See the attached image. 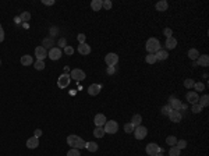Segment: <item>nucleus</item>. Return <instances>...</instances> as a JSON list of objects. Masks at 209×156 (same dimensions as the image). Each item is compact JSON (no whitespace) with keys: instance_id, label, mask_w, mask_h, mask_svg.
<instances>
[{"instance_id":"nucleus-1","label":"nucleus","mask_w":209,"mask_h":156,"mask_svg":"<svg viewBox=\"0 0 209 156\" xmlns=\"http://www.w3.org/2000/svg\"><path fill=\"white\" fill-rule=\"evenodd\" d=\"M67 144L74 149H82L85 148V141L78 135H69L67 137Z\"/></svg>"},{"instance_id":"nucleus-2","label":"nucleus","mask_w":209,"mask_h":156,"mask_svg":"<svg viewBox=\"0 0 209 156\" xmlns=\"http://www.w3.org/2000/svg\"><path fill=\"white\" fill-rule=\"evenodd\" d=\"M146 50H148V53H152L155 54L156 52H159L160 50V42H159V39H156V38H149L148 41H146Z\"/></svg>"},{"instance_id":"nucleus-3","label":"nucleus","mask_w":209,"mask_h":156,"mask_svg":"<svg viewBox=\"0 0 209 156\" xmlns=\"http://www.w3.org/2000/svg\"><path fill=\"white\" fill-rule=\"evenodd\" d=\"M103 128H105V133L106 134H116L118 131V124H117V121L110 120V121H106V124L103 126Z\"/></svg>"},{"instance_id":"nucleus-4","label":"nucleus","mask_w":209,"mask_h":156,"mask_svg":"<svg viewBox=\"0 0 209 156\" xmlns=\"http://www.w3.org/2000/svg\"><path fill=\"white\" fill-rule=\"evenodd\" d=\"M146 135H148V130L145 128L144 126H138L134 128V137L137 139H144Z\"/></svg>"},{"instance_id":"nucleus-5","label":"nucleus","mask_w":209,"mask_h":156,"mask_svg":"<svg viewBox=\"0 0 209 156\" xmlns=\"http://www.w3.org/2000/svg\"><path fill=\"white\" fill-rule=\"evenodd\" d=\"M70 81H71V78H70L69 74H61L60 77H59V80H57V87L59 88H67L70 85Z\"/></svg>"},{"instance_id":"nucleus-6","label":"nucleus","mask_w":209,"mask_h":156,"mask_svg":"<svg viewBox=\"0 0 209 156\" xmlns=\"http://www.w3.org/2000/svg\"><path fill=\"white\" fill-rule=\"evenodd\" d=\"M105 61H106V64L109 66V67H114L118 61V56L116 53H107L106 56H105Z\"/></svg>"},{"instance_id":"nucleus-7","label":"nucleus","mask_w":209,"mask_h":156,"mask_svg":"<svg viewBox=\"0 0 209 156\" xmlns=\"http://www.w3.org/2000/svg\"><path fill=\"white\" fill-rule=\"evenodd\" d=\"M70 78L75 80L77 82H78V81H84L85 80V72H84L82 70H80V69H74L71 71V74H70Z\"/></svg>"},{"instance_id":"nucleus-8","label":"nucleus","mask_w":209,"mask_h":156,"mask_svg":"<svg viewBox=\"0 0 209 156\" xmlns=\"http://www.w3.org/2000/svg\"><path fill=\"white\" fill-rule=\"evenodd\" d=\"M145 151H146V153H148L149 156H155L156 153L160 152V148L156 144H153V142H151V144L146 145V148H145Z\"/></svg>"},{"instance_id":"nucleus-9","label":"nucleus","mask_w":209,"mask_h":156,"mask_svg":"<svg viewBox=\"0 0 209 156\" xmlns=\"http://www.w3.org/2000/svg\"><path fill=\"white\" fill-rule=\"evenodd\" d=\"M48 56L50 57V60H59L61 57V49L60 47H52V49L49 50Z\"/></svg>"},{"instance_id":"nucleus-10","label":"nucleus","mask_w":209,"mask_h":156,"mask_svg":"<svg viewBox=\"0 0 209 156\" xmlns=\"http://www.w3.org/2000/svg\"><path fill=\"white\" fill-rule=\"evenodd\" d=\"M35 56H36L38 60H45V57L48 56V52H46V49L43 46H38V47L35 49Z\"/></svg>"},{"instance_id":"nucleus-11","label":"nucleus","mask_w":209,"mask_h":156,"mask_svg":"<svg viewBox=\"0 0 209 156\" xmlns=\"http://www.w3.org/2000/svg\"><path fill=\"white\" fill-rule=\"evenodd\" d=\"M100 89H102V87L99 84H92V85H89V88H88V93L91 96H96L100 93Z\"/></svg>"},{"instance_id":"nucleus-12","label":"nucleus","mask_w":209,"mask_h":156,"mask_svg":"<svg viewBox=\"0 0 209 156\" xmlns=\"http://www.w3.org/2000/svg\"><path fill=\"white\" fill-rule=\"evenodd\" d=\"M169 118L171 123H180L181 121V113L179 110H171L169 113Z\"/></svg>"},{"instance_id":"nucleus-13","label":"nucleus","mask_w":209,"mask_h":156,"mask_svg":"<svg viewBox=\"0 0 209 156\" xmlns=\"http://www.w3.org/2000/svg\"><path fill=\"white\" fill-rule=\"evenodd\" d=\"M106 117H105V114H96L95 116V120H94V123H95V126L96 127H103L105 124H106Z\"/></svg>"},{"instance_id":"nucleus-14","label":"nucleus","mask_w":209,"mask_h":156,"mask_svg":"<svg viewBox=\"0 0 209 156\" xmlns=\"http://www.w3.org/2000/svg\"><path fill=\"white\" fill-rule=\"evenodd\" d=\"M78 53L82 54V56L89 54L91 53V46L87 45V43H81V45H78Z\"/></svg>"},{"instance_id":"nucleus-15","label":"nucleus","mask_w":209,"mask_h":156,"mask_svg":"<svg viewBox=\"0 0 209 156\" xmlns=\"http://www.w3.org/2000/svg\"><path fill=\"white\" fill-rule=\"evenodd\" d=\"M186 98H187V102L191 103V105H195V103H198V99H199V96H198L197 92H188Z\"/></svg>"},{"instance_id":"nucleus-16","label":"nucleus","mask_w":209,"mask_h":156,"mask_svg":"<svg viewBox=\"0 0 209 156\" xmlns=\"http://www.w3.org/2000/svg\"><path fill=\"white\" fill-rule=\"evenodd\" d=\"M164 46H166V50L174 49L176 46H177V39L173 38V36H170V38H166V43H164Z\"/></svg>"},{"instance_id":"nucleus-17","label":"nucleus","mask_w":209,"mask_h":156,"mask_svg":"<svg viewBox=\"0 0 209 156\" xmlns=\"http://www.w3.org/2000/svg\"><path fill=\"white\" fill-rule=\"evenodd\" d=\"M181 106H183L181 100H179V99H174V98L171 96V99H170V107H171V110H179V112H180V109H181Z\"/></svg>"},{"instance_id":"nucleus-18","label":"nucleus","mask_w":209,"mask_h":156,"mask_svg":"<svg viewBox=\"0 0 209 156\" xmlns=\"http://www.w3.org/2000/svg\"><path fill=\"white\" fill-rule=\"evenodd\" d=\"M38 146H39V139L36 137H31L27 141V148L35 149V148H38Z\"/></svg>"},{"instance_id":"nucleus-19","label":"nucleus","mask_w":209,"mask_h":156,"mask_svg":"<svg viewBox=\"0 0 209 156\" xmlns=\"http://www.w3.org/2000/svg\"><path fill=\"white\" fill-rule=\"evenodd\" d=\"M155 7L158 11H166L167 8H169V3H167L166 0H160V2H158L155 4Z\"/></svg>"},{"instance_id":"nucleus-20","label":"nucleus","mask_w":209,"mask_h":156,"mask_svg":"<svg viewBox=\"0 0 209 156\" xmlns=\"http://www.w3.org/2000/svg\"><path fill=\"white\" fill-rule=\"evenodd\" d=\"M198 64L201 66V67H208L209 66V56L208 54H202V56L198 57Z\"/></svg>"},{"instance_id":"nucleus-21","label":"nucleus","mask_w":209,"mask_h":156,"mask_svg":"<svg viewBox=\"0 0 209 156\" xmlns=\"http://www.w3.org/2000/svg\"><path fill=\"white\" fill-rule=\"evenodd\" d=\"M20 61H21V64L23 66H31L32 63H34V59H32V56H29V54H24Z\"/></svg>"},{"instance_id":"nucleus-22","label":"nucleus","mask_w":209,"mask_h":156,"mask_svg":"<svg viewBox=\"0 0 209 156\" xmlns=\"http://www.w3.org/2000/svg\"><path fill=\"white\" fill-rule=\"evenodd\" d=\"M155 56H156V60H166L167 57H169V53H167V50L160 49L159 52H156L155 53Z\"/></svg>"},{"instance_id":"nucleus-23","label":"nucleus","mask_w":209,"mask_h":156,"mask_svg":"<svg viewBox=\"0 0 209 156\" xmlns=\"http://www.w3.org/2000/svg\"><path fill=\"white\" fill-rule=\"evenodd\" d=\"M91 8L94 11H100V8H102V0H92Z\"/></svg>"},{"instance_id":"nucleus-24","label":"nucleus","mask_w":209,"mask_h":156,"mask_svg":"<svg viewBox=\"0 0 209 156\" xmlns=\"http://www.w3.org/2000/svg\"><path fill=\"white\" fill-rule=\"evenodd\" d=\"M141 121H142V117H141L140 114H134L133 118H131V124H133L134 127L141 126Z\"/></svg>"},{"instance_id":"nucleus-25","label":"nucleus","mask_w":209,"mask_h":156,"mask_svg":"<svg viewBox=\"0 0 209 156\" xmlns=\"http://www.w3.org/2000/svg\"><path fill=\"white\" fill-rule=\"evenodd\" d=\"M85 148H87L89 152H96V151H98V144H96V142H85Z\"/></svg>"},{"instance_id":"nucleus-26","label":"nucleus","mask_w":209,"mask_h":156,"mask_svg":"<svg viewBox=\"0 0 209 156\" xmlns=\"http://www.w3.org/2000/svg\"><path fill=\"white\" fill-rule=\"evenodd\" d=\"M198 105L202 107H206L209 105V96L208 95H204L201 99H198Z\"/></svg>"},{"instance_id":"nucleus-27","label":"nucleus","mask_w":209,"mask_h":156,"mask_svg":"<svg viewBox=\"0 0 209 156\" xmlns=\"http://www.w3.org/2000/svg\"><path fill=\"white\" fill-rule=\"evenodd\" d=\"M105 134L106 133H105V128H103V127H96L95 131H94V135H95L96 138H102Z\"/></svg>"},{"instance_id":"nucleus-28","label":"nucleus","mask_w":209,"mask_h":156,"mask_svg":"<svg viewBox=\"0 0 209 156\" xmlns=\"http://www.w3.org/2000/svg\"><path fill=\"white\" fill-rule=\"evenodd\" d=\"M188 57H190L191 60H198V57H199L198 50L197 49H190L188 50Z\"/></svg>"},{"instance_id":"nucleus-29","label":"nucleus","mask_w":209,"mask_h":156,"mask_svg":"<svg viewBox=\"0 0 209 156\" xmlns=\"http://www.w3.org/2000/svg\"><path fill=\"white\" fill-rule=\"evenodd\" d=\"M145 61L148 63V64H153V63H156V56L155 54H152V53H148L146 54V57H145Z\"/></svg>"},{"instance_id":"nucleus-30","label":"nucleus","mask_w":209,"mask_h":156,"mask_svg":"<svg viewBox=\"0 0 209 156\" xmlns=\"http://www.w3.org/2000/svg\"><path fill=\"white\" fill-rule=\"evenodd\" d=\"M166 144L170 145V146H176V144H177V138L174 137V135H170V137L166 138Z\"/></svg>"},{"instance_id":"nucleus-31","label":"nucleus","mask_w":209,"mask_h":156,"mask_svg":"<svg viewBox=\"0 0 209 156\" xmlns=\"http://www.w3.org/2000/svg\"><path fill=\"white\" fill-rule=\"evenodd\" d=\"M34 67L38 70V71H41V70H43L46 67L45 61H43V60H36V61H35V64H34Z\"/></svg>"},{"instance_id":"nucleus-32","label":"nucleus","mask_w":209,"mask_h":156,"mask_svg":"<svg viewBox=\"0 0 209 156\" xmlns=\"http://www.w3.org/2000/svg\"><path fill=\"white\" fill-rule=\"evenodd\" d=\"M176 148L177 149H184V148H187V141L186 139H180V141H177V144H176Z\"/></svg>"},{"instance_id":"nucleus-33","label":"nucleus","mask_w":209,"mask_h":156,"mask_svg":"<svg viewBox=\"0 0 209 156\" xmlns=\"http://www.w3.org/2000/svg\"><path fill=\"white\" fill-rule=\"evenodd\" d=\"M194 80H191V78H187L186 81H184V87L187 88V89H191V88H194Z\"/></svg>"},{"instance_id":"nucleus-34","label":"nucleus","mask_w":209,"mask_h":156,"mask_svg":"<svg viewBox=\"0 0 209 156\" xmlns=\"http://www.w3.org/2000/svg\"><path fill=\"white\" fill-rule=\"evenodd\" d=\"M20 20H21V21H24V23H25V21H29V20H31V14L28 11L21 13V15H20Z\"/></svg>"},{"instance_id":"nucleus-35","label":"nucleus","mask_w":209,"mask_h":156,"mask_svg":"<svg viewBox=\"0 0 209 156\" xmlns=\"http://www.w3.org/2000/svg\"><path fill=\"white\" fill-rule=\"evenodd\" d=\"M134 128H135V127H134L131 123H127V124L124 126V131L127 134H133L134 133Z\"/></svg>"},{"instance_id":"nucleus-36","label":"nucleus","mask_w":209,"mask_h":156,"mask_svg":"<svg viewBox=\"0 0 209 156\" xmlns=\"http://www.w3.org/2000/svg\"><path fill=\"white\" fill-rule=\"evenodd\" d=\"M112 6H113L112 0H103V2H102V7H103V8H106V10H110Z\"/></svg>"},{"instance_id":"nucleus-37","label":"nucleus","mask_w":209,"mask_h":156,"mask_svg":"<svg viewBox=\"0 0 209 156\" xmlns=\"http://www.w3.org/2000/svg\"><path fill=\"white\" fill-rule=\"evenodd\" d=\"M169 155L170 156H180V149H177L176 146H171L170 151H169Z\"/></svg>"},{"instance_id":"nucleus-38","label":"nucleus","mask_w":209,"mask_h":156,"mask_svg":"<svg viewBox=\"0 0 209 156\" xmlns=\"http://www.w3.org/2000/svg\"><path fill=\"white\" fill-rule=\"evenodd\" d=\"M67 156H81V155H80V149L71 148L69 152H67Z\"/></svg>"},{"instance_id":"nucleus-39","label":"nucleus","mask_w":209,"mask_h":156,"mask_svg":"<svg viewBox=\"0 0 209 156\" xmlns=\"http://www.w3.org/2000/svg\"><path fill=\"white\" fill-rule=\"evenodd\" d=\"M202 109H204V107L199 106L198 103H195V105H192V109H191V112H192V113H201Z\"/></svg>"},{"instance_id":"nucleus-40","label":"nucleus","mask_w":209,"mask_h":156,"mask_svg":"<svg viewBox=\"0 0 209 156\" xmlns=\"http://www.w3.org/2000/svg\"><path fill=\"white\" fill-rule=\"evenodd\" d=\"M194 88L197 89L198 92H201V91H204V89H205V85L202 84V82H195V84H194Z\"/></svg>"},{"instance_id":"nucleus-41","label":"nucleus","mask_w":209,"mask_h":156,"mask_svg":"<svg viewBox=\"0 0 209 156\" xmlns=\"http://www.w3.org/2000/svg\"><path fill=\"white\" fill-rule=\"evenodd\" d=\"M171 112V107H170V105H166V106H163L162 107V113L164 114V116H169V113Z\"/></svg>"},{"instance_id":"nucleus-42","label":"nucleus","mask_w":209,"mask_h":156,"mask_svg":"<svg viewBox=\"0 0 209 156\" xmlns=\"http://www.w3.org/2000/svg\"><path fill=\"white\" fill-rule=\"evenodd\" d=\"M64 53L69 54V56H71V54L74 53V47H71V46H66V47H64Z\"/></svg>"},{"instance_id":"nucleus-43","label":"nucleus","mask_w":209,"mask_h":156,"mask_svg":"<svg viewBox=\"0 0 209 156\" xmlns=\"http://www.w3.org/2000/svg\"><path fill=\"white\" fill-rule=\"evenodd\" d=\"M171 34H173V31H171L170 28H164V29H163V35L166 36V38H170Z\"/></svg>"},{"instance_id":"nucleus-44","label":"nucleus","mask_w":209,"mask_h":156,"mask_svg":"<svg viewBox=\"0 0 209 156\" xmlns=\"http://www.w3.org/2000/svg\"><path fill=\"white\" fill-rule=\"evenodd\" d=\"M85 39H87V36H85V34H78V42L81 43H85Z\"/></svg>"},{"instance_id":"nucleus-45","label":"nucleus","mask_w":209,"mask_h":156,"mask_svg":"<svg viewBox=\"0 0 209 156\" xmlns=\"http://www.w3.org/2000/svg\"><path fill=\"white\" fill-rule=\"evenodd\" d=\"M42 4H45V6H53L54 0H42Z\"/></svg>"},{"instance_id":"nucleus-46","label":"nucleus","mask_w":209,"mask_h":156,"mask_svg":"<svg viewBox=\"0 0 209 156\" xmlns=\"http://www.w3.org/2000/svg\"><path fill=\"white\" fill-rule=\"evenodd\" d=\"M66 46H67V45H66V39L61 38L60 41H59V47H66Z\"/></svg>"},{"instance_id":"nucleus-47","label":"nucleus","mask_w":209,"mask_h":156,"mask_svg":"<svg viewBox=\"0 0 209 156\" xmlns=\"http://www.w3.org/2000/svg\"><path fill=\"white\" fill-rule=\"evenodd\" d=\"M4 41V29L2 27H0V43Z\"/></svg>"},{"instance_id":"nucleus-48","label":"nucleus","mask_w":209,"mask_h":156,"mask_svg":"<svg viewBox=\"0 0 209 156\" xmlns=\"http://www.w3.org/2000/svg\"><path fill=\"white\" fill-rule=\"evenodd\" d=\"M41 135H42V131H41V130H35V134H34V137H36V138H39V137H41Z\"/></svg>"},{"instance_id":"nucleus-49","label":"nucleus","mask_w":209,"mask_h":156,"mask_svg":"<svg viewBox=\"0 0 209 156\" xmlns=\"http://www.w3.org/2000/svg\"><path fill=\"white\" fill-rule=\"evenodd\" d=\"M113 72H114L113 67H109V69H107V74H113Z\"/></svg>"},{"instance_id":"nucleus-50","label":"nucleus","mask_w":209,"mask_h":156,"mask_svg":"<svg viewBox=\"0 0 209 156\" xmlns=\"http://www.w3.org/2000/svg\"><path fill=\"white\" fill-rule=\"evenodd\" d=\"M155 156H163V155H162V153H156Z\"/></svg>"},{"instance_id":"nucleus-51","label":"nucleus","mask_w":209,"mask_h":156,"mask_svg":"<svg viewBox=\"0 0 209 156\" xmlns=\"http://www.w3.org/2000/svg\"><path fill=\"white\" fill-rule=\"evenodd\" d=\"M0 66H2V60H0Z\"/></svg>"},{"instance_id":"nucleus-52","label":"nucleus","mask_w":209,"mask_h":156,"mask_svg":"<svg viewBox=\"0 0 209 156\" xmlns=\"http://www.w3.org/2000/svg\"><path fill=\"white\" fill-rule=\"evenodd\" d=\"M0 27H2V25H0Z\"/></svg>"}]
</instances>
